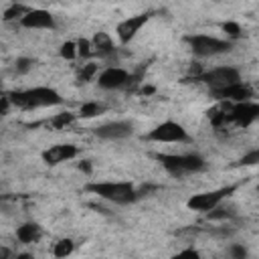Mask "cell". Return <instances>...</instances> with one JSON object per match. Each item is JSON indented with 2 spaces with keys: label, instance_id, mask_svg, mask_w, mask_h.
Returning <instances> with one entry per match:
<instances>
[{
  "label": "cell",
  "instance_id": "1f68e13d",
  "mask_svg": "<svg viewBox=\"0 0 259 259\" xmlns=\"http://www.w3.org/2000/svg\"><path fill=\"white\" fill-rule=\"evenodd\" d=\"M79 170H83V172H91V164H89V160H83V162L79 164Z\"/></svg>",
  "mask_w": 259,
  "mask_h": 259
},
{
  "label": "cell",
  "instance_id": "3957f363",
  "mask_svg": "<svg viewBox=\"0 0 259 259\" xmlns=\"http://www.w3.org/2000/svg\"><path fill=\"white\" fill-rule=\"evenodd\" d=\"M160 166L174 178H184L186 174H196L206 168V162L200 154H156Z\"/></svg>",
  "mask_w": 259,
  "mask_h": 259
},
{
  "label": "cell",
  "instance_id": "f1b7e54d",
  "mask_svg": "<svg viewBox=\"0 0 259 259\" xmlns=\"http://www.w3.org/2000/svg\"><path fill=\"white\" fill-rule=\"evenodd\" d=\"M223 30L229 32L231 36H239V34H241V26H239L237 22H225V24H223Z\"/></svg>",
  "mask_w": 259,
  "mask_h": 259
},
{
  "label": "cell",
  "instance_id": "e0dca14e",
  "mask_svg": "<svg viewBox=\"0 0 259 259\" xmlns=\"http://www.w3.org/2000/svg\"><path fill=\"white\" fill-rule=\"evenodd\" d=\"M30 8H32V6H26V4H10V6L4 10V16H2V18H4L6 22H10V20H18V22H20V18L30 12Z\"/></svg>",
  "mask_w": 259,
  "mask_h": 259
},
{
  "label": "cell",
  "instance_id": "d4e9b609",
  "mask_svg": "<svg viewBox=\"0 0 259 259\" xmlns=\"http://www.w3.org/2000/svg\"><path fill=\"white\" fill-rule=\"evenodd\" d=\"M32 65H34L32 59H28V57H18L16 63H14V71L20 73V75H24V73H28V71L32 69Z\"/></svg>",
  "mask_w": 259,
  "mask_h": 259
},
{
  "label": "cell",
  "instance_id": "8992f818",
  "mask_svg": "<svg viewBox=\"0 0 259 259\" xmlns=\"http://www.w3.org/2000/svg\"><path fill=\"white\" fill-rule=\"evenodd\" d=\"M235 190H237V184H229V186H221V188H214V190L198 192V194H192L188 198L186 206L190 210H196V212H208V210L217 208L225 198H229Z\"/></svg>",
  "mask_w": 259,
  "mask_h": 259
},
{
  "label": "cell",
  "instance_id": "7a4b0ae2",
  "mask_svg": "<svg viewBox=\"0 0 259 259\" xmlns=\"http://www.w3.org/2000/svg\"><path fill=\"white\" fill-rule=\"evenodd\" d=\"M85 190L97 194L99 198L107 200V202H113V204H119V206H125V204H132L140 198L136 186L132 182H113V180H103V182H89L85 186Z\"/></svg>",
  "mask_w": 259,
  "mask_h": 259
},
{
  "label": "cell",
  "instance_id": "7c38bea8",
  "mask_svg": "<svg viewBox=\"0 0 259 259\" xmlns=\"http://www.w3.org/2000/svg\"><path fill=\"white\" fill-rule=\"evenodd\" d=\"M259 117V105L255 101H243V103H235L229 113H227V119L235 121L237 125H251L255 119Z\"/></svg>",
  "mask_w": 259,
  "mask_h": 259
},
{
  "label": "cell",
  "instance_id": "52a82bcc",
  "mask_svg": "<svg viewBox=\"0 0 259 259\" xmlns=\"http://www.w3.org/2000/svg\"><path fill=\"white\" fill-rule=\"evenodd\" d=\"M144 138L148 142H156V144H182V142L190 140V136L184 130V125L178 123V121H172V119H166V121L158 123Z\"/></svg>",
  "mask_w": 259,
  "mask_h": 259
},
{
  "label": "cell",
  "instance_id": "d6a6232c",
  "mask_svg": "<svg viewBox=\"0 0 259 259\" xmlns=\"http://www.w3.org/2000/svg\"><path fill=\"white\" fill-rule=\"evenodd\" d=\"M14 259H34V257H32L30 253H18V255H16Z\"/></svg>",
  "mask_w": 259,
  "mask_h": 259
},
{
  "label": "cell",
  "instance_id": "5bb4252c",
  "mask_svg": "<svg viewBox=\"0 0 259 259\" xmlns=\"http://www.w3.org/2000/svg\"><path fill=\"white\" fill-rule=\"evenodd\" d=\"M77 154H79V148L75 144H55L42 152V162L47 166H57L73 160Z\"/></svg>",
  "mask_w": 259,
  "mask_h": 259
},
{
  "label": "cell",
  "instance_id": "836d02e7",
  "mask_svg": "<svg viewBox=\"0 0 259 259\" xmlns=\"http://www.w3.org/2000/svg\"><path fill=\"white\" fill-rule=\"evenodd\" d=\"M140 93H144V95H146V93H154V87H142Z\"/></svg>",
  "mask_w": 259,
  "mask_h": 259
},
{
  "label": "cell",
  "instance_id": "cb8c5ba5",
  "mask_svg": "<svg viewBox=\"0 0 259 259\" xmlns=\"http://www.w3.org/2000/svg\"><path fill=\"white\" fill-rule=\"evenodd\" d=\"M73 119H75V113H71V111H65V113H59V115H55V117L51 119V123H53L57 130H63V127H65V125H69Z\"/></svg>",
  "mask_w": 259,
  "mask_h": 259
},
{
  "label": "cell",
  "instance_id": "484cf974",
  "mask_svg": "<svg viewBox=\"0 0 259 259\" xmlns=\"http://www.w3.org/2000/svg\"><path fill=\"white\" fill-rule=\"evenodd\" d=\"M229 255H231V259H247V247H243L241 243H233L231 247H229Z\"/></svg>",
  "mask_w": 259,
  "mask_h": 259
},
{
  "label": "cell",
  "instance_id": "4fadbf2b",
  "mask_svg": "<svg viewBox=\"0 0 259 259\" xmlns=\"http://www.w3.org/2000/svg\"><path fill=\"white\" fill-rule=\"evenodd\" d=\"M210 95L219 101H233V103H243V101H251L253 97V89L247 85V83H235V85H229L225 89H217V91H210Z\"/></svg>",
  "mask_w": 259,
  "mask_h": 259
},
{
  "label": "cell",
  "instance_id": "2e32d148",
  "mask_svg": "<svg viewBox=\"0 0 259 259\" xmlns=\"http://www.w3.org/2000/svg\"><path fill=\"white\" fill-rule=\"evenodd\" d=\"M42 237V229L36 223H22L16 229V239L20 243H36Z\"/></svg>",
  "mask_w": 259,
  "mask_h": 259
},
{
  "label": "cell",
  "instance_id": "ba28073f",
  "mask_svg": "<svg viewBox=\"0 0 259 259\" xmlns=\"http://www.w3.org/2000/svg\"><path fill=\"white\" fill-rule=\"evenodd\" d=\"M93 134L99 140H109V142L125 140L134 134V123L127 121V119H115V121H107V123H101V125L93 127Z\"/></svg>",
  "mask_w": 259,
  "mask_h": 259
},
{
  "label": "cell",
  "instance_id": "30bf717a",
  "mask_svg": "<svg viewBox=\"0 0 259 259\" xmlns=\"http://www.w3.org/2000/svg\"><path fill=\"white\" fill-rule=\"evenodd\" d=\"M20 26L22 28H30V30H55L57 28V20L45 8H30V12L20 18Z\"/></svg>",
  "mask_w": 259,
  "mask_h": 259
},
{
  "label": "cell",
  "instance_id": "5b68a950",
  "mask_svg": "<svg viewBox=\"0 0 259 259\" xmlns=\"http://www.w3.org/2000/svg\"><path fill=\"white\" fill-rule=\"evenodd\" d=\"M194 79L204 83L210 91H217V89H225L229 85L241 83V71L231 65H221V67H212L208 71L198 73V77H194Z\"/></svg>",
  "mask_w": 259,
  "mask_h": 259
},
{
  "label": "cell",
  "instance_id": "ac0fdd59",
  "mask_svg": "<svg viewBox=\"0 0 259 259\" xmlns=\"http://www.w3.org/2000/svg\"><path fill=\"white\" fill-rule=\"evenodd\" d=\"M73 251H75L73 239H59V241L55 243V247H53V255H55L57 259H67Z\"/></svg>",
  "mask_w": 259,
  "mask_h": 259
},
{
  "label": "cell",
  "instance_id": "8fae6325",
  "mask_svg": "<svg viewBox=\"0 0 259 259\" xmlns=\"http://www.w3.org/2000/svg\"><path fill=\"white\" fill-rule=\"evenodd\" d=\"M97 85L105 91H113V89H121L125 85H130V73L121 67H105L99 75H97Z\"/></svg>",
  "mask_w": 259,
  "mask_h": 259
},
{
  "label": "cell",
  "instance_id": "ffe728a7",
  "mask_svg": "<svg viewBox=\"0 0 259 259\" xmlns=\"http://www.w3.org/2000/svg\"><path fill=\"white\" fill-rule=\"evenodd\" d=\"M206 217H208V219H231V217H235V208H233V206H225V204L221 202L217 208L208 210Z\"/></svg>",
  "mask_w": 259,
  "mask_h": 259
},
{
  "label": "cell",
  "instance_id": "4316f807",
  "mask_svg": "<svg viewBox=\"0 0 259 259\" xmlns=\"http://www.w3.org/2000/svg\"><path fill=\"white\" fill-rule=\"evenodd\" d=\"M170 259H200V253L196 249H192V247H186V249L174 253Z\"/></svg>",
  "mask_w": 259,
  "mask_h": 259
},
{
  "label": "cell",
  "instance_id": "d6986e66",
  "mask_svg": "<svg viewBox=\"0 0 259 259\" xmlns=\"http://www.w3.org/2000/svg\"><path fill=\"white\" fill-rule=\"evenodd\" d=\"M103 111H105V105H103V103L87 101V103H83V105H81L79 115H81V117H85V119H89V117H97V115H101Z\"/></svg>",
  "mask_w": 259,
  "mask_h": 259
},
{
  "label": "cell",
  "instance_id": "83f0119b",
  "mask_svg": "<svg viewBox=\"0 0 259 259\" xmlns=\"http://www.w3.org/2000/svg\"><path fill=\"white\" fill-rule=\"evenodd\" d=\"M257 162H259V150H251L249 154H245L241 158V164L243 166H255Z\"/></svg>",
  "mask_w": 259,
  "mask_h": 259
},
{
  "label": "cell",
  "instance_id": "7402d4cb",
  "mask_svg": "<svg viewBox=\"0 0 259 259\" xmlns=\"http://www.w3.org/2000/svg\"><path fill=\"white\" fill-rule=\"evenodd\" d=\"M75 45H77V57H81V59L93 57V49H91V40L89 38H79Z\"/></svg>",
  "mask_w": 259,
  "mask_h": 259
},
{
  "label": "cell",
  "instance_id": "6da1fadb",
  "mask_svg": "<svg viewBox=\"0 0 259 259\" xmlns=\"http://www.w3.org/2000/svg\"><path fill=\"white\" fill-rule=\"evenodd\" d=\"M10 103L14 107L20 109H38V107H55L63 103V97L57 89L53 87H30V89H22V91H12L8 95Z\"/></svg>",
  "mask_w": 259,
  "mask_h": 259
},
{
  "label": "cell",
  "instance_id": "9a60e30c",
  "mask_svg": "<svg viewBox=\"0 0 259 259\" xmlns=\"http://www.w3.org/2000/svg\"><path fill=\"white\" fill-rule=\"evenodd\" d=\"M91 49H93V55L101 57V59H107L115 53V47H113V40L107 32H97L93 38H91Z\"/></svg>",
  "mask_w": 259,
  "mask_h": 259
},
{
  "label": "cell",
  "instance_id": "e575fe53",
  "mask_svg": "<svg viewBox=\"0 0 259 259\" xmlns=\"http://www.w3.org/2000/svg\"><path fill=\"white\" fill-rule=\"evenodd\" d=\"M2 200H4V196H2V194H0V202H2Z\"/></svg>",
  "mask_w": 259,
  "mask_h": 259
},
{
  "label": "cell",
  "instance_id": "44dd1931",
  "mask_svg": "<svg viewBox=\"0 0 259 259\" xmlns=\"http://www.w3.org/2000/svg\"><path fill=\"white\" fill-rule=\"evenodd\" d=\"M59 55H61L63 59H67V61L77 59V45H75L73 40H65V42L61 45V49H59Z\"/></svg>",
  "mask_w": 259,
  "mask_h": 259
},
{
  "label": "cell",
  "instance_id": "9c48e42d",
  "mask_svg": "<svg viewBox=\"0 0 259 259\" xmlns=\"http://www.w3.org/2000/svg\"><path fill=\"white\" fill-rule=\"evenodd\" d=\"M152 10L148 12H142V14H136V16H130V18H123L117 26H115V34L119 38L121 45H127L130 40H134V36L142 30V26L152 18Z\"/></svg>",
  "mask_w": 259,
  "mask_h": 259
},
{
  "label": "cell",
  "instance_id": "4dcf8cb0",
  "mask_svg": "<svg viewBox=\"0 0 259 259\" xmlns=\"http://www.w3.org/2000/svg\"><path fill=\"white\" fill-rule=\"evenodd\" d=\"M0 259H14V255H12V251L8 247L0 245Z\"/></svg>",
  "mask_w": 259,
  "mask_h": 259
},
{
  "label": "cell",
  "instance_id": "277c9868",
  "mask_svg": "<svg viewBox=\"0 0 259 259\" xmlns=\"http://www.w3.org/2000/svg\"><path fill=\"white\" fill-rule=\"evenodd\" d=\"M184 42L190 47L192 55L204 59V57H217L233 51V40L229 38H219L210 34H186Z\"/></svg>",
  "mask_w": 259,
  "mask_h": 259
},
{
  "label": "cell",
  "instance_id": "f546056e",
  "mask_svg": "<svg viewBox=\"0 0 259 259\" xmlns=\"http://www.w3.org/2000/svg\"><path fill=\"white\" fill-rule=\"evenodd\" d=\"M10 99L8 97H0V115H6L8 113V109H10Z\"/></svg>",
  "mask_w": 259,
  "mask_h": 259
},
{
  "label": "cell",
  "instance_id": "603a6c76",
  "mask_svg": "<svg viewBox=\"0 0 259 259\" xmlns=\"http://www.w3.org/2000/svg\"><path fill=\"white\" fill-rule=\"evenodd\" d=\"M97 75V65L95 63H87V65H83V69L79 71V83H87V81H91L93 77Z\"/></svg>",
  "mask_w": 259,
  "mask_h": 259
}]
</instances>
